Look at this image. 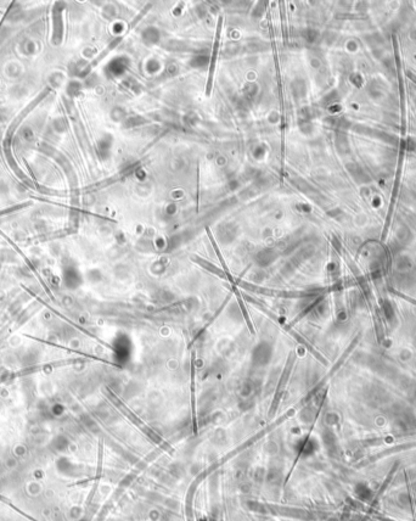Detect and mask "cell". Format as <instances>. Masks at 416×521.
I'll return each mask as SVG.
<instances>
[{
    "mask_svg": "<svg viewBox=\"0 0 416 521\" xmlns=\"http://www.w3.org/2000/svg\"><path fill=\"white\" fill-rule=\"evenodd\" d=\"M221 22H219V26H218V31H217V38H216V43H214V48H213V57H212V62H211V72H209V81H208V89H207V94L209 93V89H211V83H212V76H213V68H214V64H216V60H217V49H218V44H219V33H220V26H221Z\"/></svg>",
    "mask_w": 416,
    "mask_h": 521,
    "instance_id": "obj_1",
    "label": "cell"
}]
</instances>
